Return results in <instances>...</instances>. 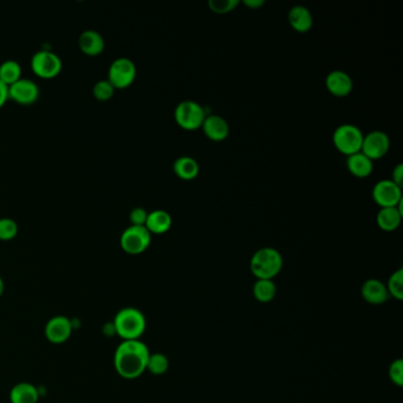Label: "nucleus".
Masks as SVG:
<instances>
[{
	"instance_id": "nucleus-33",
	"label": "nucleus",
	"mask_w": 403,
	"mask_h": 403,
	"mask_svg": "<svg viewBox=\"0 0 403 403\" xmlns=\"http://www.w3.org/2000/svg\"><path fill=\"white\" fill-rule=\"evenodd\" d=\"M8 99V87L4 82L0 81V108L4 106Z\"/></svg>"
},
{
	"instance_id": "nucleus-15",
	"label": "nucleus",
	"mask_w": 403,
	"mask_h": 403,
	"mask_svg": "<svg viewBox=\"0 0 403 403\" xmlns=\"http://www.w3.org/2000/svg\"><path fill=\"white\" fill-rule=\"evenodd\" d=\"M363 299L373 305H381L389 299L387 286L379 279H368L361 288Z\"/></svg>"
},
{
	"instance_id": "nucleus-23",
	"label": "nucleus",
	"mask_w": 403,
	"mask_h": 403,
	"mask_svg": "<svg viewBox=\"0 0 403 403\" xmlns=\"http://www.w3.org/2000/svg\"><path fill=\"white\" fill-rule=\"evenodd\" d=\"M277 288L273 280L258 279L253 286V295L260 303H270L276 297Z\"/></svg>"
},
{
	"instance_id": "nucleus-7",
	"label": "nucleus",
	"mask_w": 403,
	"mask_h": 403,
	"mask_svg": "<svg viewBox=\"0 0 403 403\" xmlns=\"http://www.w3.org/2000/svg\"><path fill=\"white\" fill-rule=\"evenodd\" d=\"M62 59L50 50H39L31 57V69L41 79H55L62 71Z\"/></svg>"
},
{
	"instance_id": "nucleus-29",
	"label": "nucleus",
	"mask_w": 403,
	"mask_h": 403,
	"mask_svg": "<svg viewBox=\"0 0 403 403\" xmlns=\"http://www.w3.org/2000/svg\"><path fill=\"white\" fill-rule=\"evenodd\" d=\"M240 4L239 0H210L208 6L213 12L224 14L232 12Z\"/></svg>"
},
{
	"instance_id": "nucleus-3",
	"label": "nucleus",
	"mask_w": 403,
	"mask_h": 403,
	"mask_svg": "<svg viewBox=\"0 0 403 403\" xmlns=\"http://www.w3.org/2000/svg\"><path fill=\"white\" fill-rule=\"evenodd\" d=\"M250 268L257 279L272 280L283 268V257L273 247H263L252 255Z\"/></svg>"
},
{
	"instance_id": "nucleus-22",
	"label": "nucleus",
	"mask_w": 403,
	"mask_h": 403,
	"mask_svg": "<svg viewBox=\"0 0 403 403\" xmlns=\"http://www.w3.org/2000/svg\"><path fill=\"white\" fill-rule=\"evenodd\" d=\"M173 170L180 179L190 181L198 177L200 168L198 162L193 157H181L174 161Z\"/></svg>"
},
{
	"instance_id": "nucleus-30",
	"label": "nucleus",
	"mask_w": 403,
	"mask_h": 403,
	"mask_svg": "<svg viewBox=\"0 0 403 403\" xmlns=\"http://www.w3.org/2000/svg\"><path fill=\"white\" fill-rule=\"evenodd\" d=\"M389 379H391V382L399 386V387H402L403 386V361L401 358L399 360H395L394 362L391 363V366H389Z\"/></svg>"
},
{
	"instance_id": "nucleus-2",
	"label": "nucleus",
	"mask_w": 403,
	"mask_h": 403,
	"mask_svg": "<svg viewBox=\"0 0 403 403\" xmlns=\"http://www.w3.org/2000/svg\"><path fill=\"white\" fill-rule=\"evenodd\" d=\"M114 328L117 336L124 341L140 340L147 328V322L144 313L135 308H124L116 313Z\"/></svg>"
},
{
	"instance_id": "nucleus-18",
	"label": "nucleus",
	"mask_w": 403,
	"mask_h": 403,
	"mask_svg": "<svg viewBox=\"0 0 403 403\" xmlns=\"http://www.w3.org/2000/svg\"><path fill=\"white\" fill-rule=\"evenodd\" d=\"M172 217L168 212L164 210H155L149 212L146 222V228L150 232V235H164L168 232L172 227Z\"/></svg>"
},
{
	"instance_id": "nucleus-35",
	"label": "nucleus",
	"mask_w": 403,
	"mask_h": 403,
	"mask_svg": "<svg viewBox=\"0 0 403 403\" xmlns=\"http://www.w3.org/2000/svg\"><path fill=\"white\" fill-rule=\"evenodd\" d=\"M4 290H5L4 280H3V278L0 277V298H1V296H3V293H4Z\"/></svg>"
},
{
	"instance_id": "nucleus-27",
	"label": "nucleus",
	"mask_w": 403,
	"mask_h": 403,
	"mask_svg": "<svg viewBox=\"0 0 403 403\" xmlns=\"http://www.w3.org/2000/svg\"><path fill=\"white\" fill-rule=\"evenodd\" d=\"M114 91H115V88L112 87V84L108 79H101L99 82H96L92 88V94L99 101L110 99L114 95Z\"/></svg>"
},
{
	"instance_id": "nucleus-11",
	"label": "nucleus",
	"mask_w": 403,
	"mask_h": 403,
	"mask_svg": "<svg viewBox=\"0 0 403 403\" xmlns=\"http://www.w3.org/2000/svg\"><path fill=\"white\" fill-rule=\"evenodd\" d=\"M38 97H39V88L32 79L21 77L8 87V99L23 106L32 104L37 101Z\"/></svg>"
},
{
	"instance_id": "nucleus-5",
	"label": "nucleus",
	"mask_w": 403,
	"mask_h": 403,
	"mask_svg": "<svg viewBox=\"0 0 403 403\" xmlns=\"http://www.w3.org/2000/svg\"><path fill=\"white\" fill-rule=\"evenodd\" d=\"M152 243V235L146 226L130 225L122 232L119 245L128 255H141Z\"/></svg>"
},
{
	"instance_id": "nucleus-17",
	"label": "nucleus",
	"mask_w": 403,
	"mask_h": 403,
	"mask_svg": "<svg viewBox=\"0 0 403 403\" xmlns=\"http://www.w3.org/2000/svg\"><path fill=\"white\" fill-rule=\"evenodd\" d=\"M288 23L297 32H308L313 28V18L308 8L303 5L293 6L288 12Z\"/></svg>"
},
{
	"instance_id": "nucleus-12",
	"label": "nucleus",
	"mask_w": 403,
	"mask_h": 403,
	"mask_svg": "<svg viewBox=\"0 0 403 403\" xmlns=\"http://www.w3.org/2000/svg\"><path fill=\"white\" fill-rule=\"evenodd\" d=\"M46 337L54 344H62L70 338L72 323L66 316H55L46 325Z\"/></svg>"
},
{
	"instance_id": "nucleus-21",
	"label": "nucleus",
	"mask_w": 403,
	"mask_h": 403,
	"mask_svg": "<svg viewBox=\"0 0 403 403\" xmlns=\"http://www.w3.org/2000/svg\"><path fill=\"white\" fill-rule=\"evenodd\" d=\"M38 400L39 393L37 388L29 382L18 383L10 391L11 403H37Z\"/></svg>"
},
{
	"instance_id": "nucleus-19",
	"label": "nucleus",
	"mask_w": 403,
	"mask_h": 403,
	"mask_svg": "<svg viewBox=\"0 0 403 403\" xmlns=\"http://www.w3.org/2000/svg\"><path fill=\"white\" fill-rule=\"evenodd\" d=\"M346 167L350 173L357 177H369L374 169V161L366 157L362 152L355 153L348 157Z\"/></svg>"
},
{
	"instance_id": "nucleus-9",
	"label": "nucleus",
	"mask_w": 403,
	"mask_h": 403,
	"mask_svg": "<svg viewBox=\"0 0 403 403\" xmlns=\"http://www.w3.org/2000/svg\"><path fill=\"white\" fill-rule=\"evenodd\" d=\"M391 148V139L387 132L382 130H373L363 137L361 152L371 160H379L387 154Z\"/></svg>"
},
{
	"instance_id": "nucleus-25",
	"label": "nucleus",
	"mask_w": 403,
	"mask_h": 403,
	"mask_svg": "<svg viewBox=\"0 0 403 403\" xmlns=\"http://www.w3.org/2000/svg\"><path fill=\"white\" fill-rule=\"evenodd\" d=\"M168 368L169 361L167 356L161 354V353L149 355L147 371L150 374L155 375V376H160V375L165 374L166 371H168Z\"/></svg>"
},
{
	"instance_id": "nucleus-4",
	"label": "nucleus",
	"mask_w": 403,
	"mask_h": 403,
	"mask_svg": "<svg viewBox=\"0 0 403 403\" xmlns=\"http://www.w3.org/2000/svg\"><path fill=\"white\" fill-rule=\"evenodd\" d=\"M363 137L364 134L360 128L354 124H343L335 129L333 142L342 154L349 157L355 153L361 152Z\"/></svg>"
},
{
	"instance_id": "nucleus-6",
	"label": "nucleus",
	"mask_w": 403,
	"mask_h": 403,
	"mask_svg": "<svg viewBox=\"0 0 403 403\" xmlns=\"http://www.w3.org/2000/svg\"><path fill=\"white\" fill-rule=\"evenodd\" d=\"M206 109L194 101H182L177 104L174 111L177 124L186 130H194L202 128L205 117Z\"/></svg>"
},
{
	"instance_id": "nucleus-10",
	"label": "nucleus",
	"mask_w": 403,
	"mask_h": 403,
	"mask_svg": "<svg viewBox=\"0 0 403 403\" xmlns=\"http://www.w3.org/2000/svg\"><path fill=\"white\" fill-rule=\"evenodd\" d=\"M373 199L382 207H396L402 200V188L391 180H380L373 188Z\"/></svg>"
},
{
	"instance_id": "nucleus-8",
	"label": "nucleus",
	"mask_w": 403,
	"mask_h": 403,
	"mask_svg": "<svg viewBox=\"0 0 403 403\" xmlns=\"http://www.w3.org/2000/svg\"><path fill=\"white\" fill-rule=\"evenodd\" d=\"M136 66L130 58H116L108 71V81L115 89H124L135 81Z\"/></svg>"
},
{
	"instance_id": "nucleus-32",
	"label": "nucleus",
	"mask_w": 403,
	"mask_h": 403,
	"mask_svg": "<svg viewBox=\"0 0 403 403\" xmlns=\"http://www.w3.org/2000/svg\"><path fill=\"white\" fill-rule=\"evenodd\" d=\"M391 181L400 186L402 188L403 185V165L399 164L395 168L393 169V174H391Z\"/></svg>"
},
{
	"instance_id": "nucleus-13",
	"label": "nucleus",
	"mask_w": 403,
	"mask_h": 403,
	"mask_svg": "<svg viewBox=\"0 0 403 403\" xmlns=\"http://www.w3.org/2000/svg\"><path fill=\"white\" fill-rule=\"evenodd\" d=\"M326 89L336 97H346L354 88L353 79L346 71L333 70L325 79Z\"/></svg>"
},
{
	"instance_id": "nucleus-14",
	"label": "nucleus",
	"mask_w": 403,
	"mask_h": 403,
	"mask_svg": "<svg viewBox=\"0 0 403 403\" xmlns=\"http://www.w3.org/2000/svg\"><path fill=\"white\" fill-rule=\"evenodd\" d=\"M202 128L205 135L215 142L225 140L230 134V126L227 124L226 119L215 114H208L206 116Z\"/></svg>"
},
{
	"instance_id": "nucleus-31",
	"label": "nucleus",
	"mask_w": 403,
	"mask_h": 403,
	"mask_svg": "<svg viewBox=\"0 0 403 403\" xmlns=\"http://www.w3.org/2000/svg\"><path fill=\"white\" fill-rule=\"evenodd\" d=\"M147 217H148V212L144 210V207H135L129 214V220L132 222V225L144 226L147 222Z\"/></svg>"
},
{
	"instance_id": "nucleus-1",
	"label": "nucleus",
	"mask_w": 403,
	"mask_h": 403,
	"mask_svg": "<svg viewBox=\"0 0 403 403\" xmlns=\"http://www.w3.org/2000/svg\"><path fill=\"white\" fill-rule=\"evenodd\" d=\"M149 355L148 346L140 340L124 341L114 354L115 371L124 379H137L147 371Z\"/></svg>"
},
{
	"instance_id": "nucleus-20",
	"label": "nucleus",
	"mask_w": 403,
	"mask_h": 403,
	"mask_svg": "<svg viewBox=\"0 0 403 403\" xmlns=\"http://www.w3.org/2000/svg\"><path fill=\"white\" fill-rule=\"evenodd\" d=\"M403 214L397 207H382L377 213L376 220L380 228L386 232H391L399 228L402 222Z\"/></svg>"
},
{
	"instance_id": "nucleus-28",
	"label": "nucleus",
	"mask_w": 403,
	"mask_h": 403,
	"mask_svg": "<svg viewBox=\"0 0 403 403\" xmlns=\"http://www.w3.org/2000/svg\"><path fill=\"white\" fill-rule=\"evenodd\" d=\"M17 233H18V225L13 219L8 218V217L0 218V240H4V242L11 240L16 237Z\"/></svg>"
},
{
	"instance_id": "nucleus-24",
	"label": "nucleus",
	"mask_w": 403,
	"mask_h": 403,
	"mask_svg": "<svg viewBox=\"0 0 403 403\" xmlns=\"http://www.w3.org/2000/svg\"><path fill=\"white\" fill-rule=\"evenodd\" d=\"M21 79V66L14 59H8L0 64V81L8 87Z\"/></svg>"
},
{
	"instance_id": "nucleus-26",
	"label": "nucleus",
	"mask_w": 403,
	"mask_h": 403,
	"mask_svg": "<svg viewBox=\"0 0 403 403\" xmlns=\"http://www.w3.org/2000/svg\"><path fill=\"white\" fill-rule=\"evenodd\" d=\"M388 293L389 296L394 297L397 301L403 299V270L399 268L397 271L394 272L389 279L387 285Z\"/></svg>"
},
{
	"instance_id": "nucleus-34",
	"label": "nucleus",
	"mask_w": 403,
	"mask_h": 403,
	"mask_svg": "<svg viewBox=\"0 0 403 403\" xmlns=\"http://www.w3.org/2000/svg\"><path fill=\"white\" fill-rule=\"evenodd\" d=\"M243 3L251 8H259L265 4L264 0H244Z\"/></svg>"
},
{
	"instance_id": "nucleus-16",
	"label": "nucleus",
	"mask_w": 403,
	"mask_h": 403,
	"mask_svg": "<svg viewBox=\"0 0 403 403\" xmlns=\"http://www.w3.org/2000/svg\"><path fill=\"white\" fill-rule=\"evenodd\" d=\"M102 35L95 30H86L79 38V49L88 56H97L104 50Z\"/></svg>"
}]
</instances>
